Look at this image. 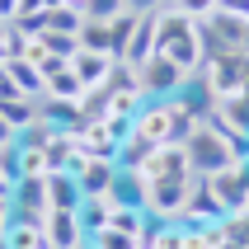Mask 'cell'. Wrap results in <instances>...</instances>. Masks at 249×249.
<instances>
[{"label": "cell", "mask_w": 249, "mask_h": 249, "mask_svg": "<svg viewBox=\"0 0 249 249\" xmlns=\"http://www.w3.org/2000/svg\"><path fill=\"white\" fill-rule=\"evenodd\" d=\"M183 80H188V75H183L169 56H160V52L141 66V89H146L151 99H174V94L183 89Z\"/></svg>", "instance_id": "obj_8"}, {"label": "cell", "mask_w": 249, "mask_h": 249, "mask_svg": "<svg viewBox=\"0 0 249 249\" xmlns=\"http://www.w3.org/2000/svg\"><path fill=\"white\" fill-rule=\"evenodd\" d=\"M89 249H137V235H127L118 226H104L99 235H89Z\"/></svg>", "instance_id": "obj_29"}, {"label": "cell", "mask_w": 249, "mask_h": 249, "mask_svg": "<svg viewBox=\"0 0 249 249\" xmlns=\"http://www.w3.org/2000/svg\"><path fill=\"white\" fill-rule=\"evenodd\" d=\"M0 24H5V19H0Z\"/></svg>", "instance_id": "obj_45"}, {"label": "cell", "mask_w": 249, "mask_h": 249, "mask_svg": "<svg viewBox=\"0 0 249 249\" xmlns=\"http://www.w3.org/2000/svg\"><path fill=\"white\" fill-rule=\"evenodd\" d=\"M0 249H14V245H10V231H0Z\"/></svg>", "instance_id": "obj_42"}, {"label": "cell", "mask_w": 249, "mask_h": 249, "mask_svg": "<svg viewBox=\"0 0 249 249\" xmlns=\"http://www.w3.org/2000/svg\"><path fill=\"white\" fill-rule=\"evenodd\" d=\"M183 146H188V169H193L197 179H207V174H221V169H235V165H240L231 137H221V132L207 127V123H197L193 132L183 137Z\"/></svg>", "instance_id": "obj_2"}, {"label": "cell", "mask_w": 249, "mask_h": 249, "mask_svg": "<svg viewBox=\"0 0 249 249\" xmlns=\"http://www.w3.org/2000/svg\"><path fill=\"white\" fill-rule=\"evenodd\" d=\"M221 231H226V245L249 249V212H235V216H226V221H221Z\"/></svg>", "instance_id": "obj_30"}, {"label": "cell", "mask_w": 249, "mask_h": 249, "mask_svg": "<svg viewBox=\"0 0 249 249\" xmlns=\"http://www.w3.org/2000/svg\"><path fill=\"white\" fill-rule=\"evenodd\" d=\"M0 118L14 127V137L24 132L28 123H38V99H0Z\"/></svg>", "instance_id": "obj_21"}, {"label": "cell", "mask_w": 249, "mask_h": 249, "mask_svg": "<svg viewBox=\"0 0 249 249\" xmlns=\"http://www.w3.org/2000/svg\"><path fill=\"white\" fill-rule=\"evenodd\" d=\"M85 193H80V179L71 169H52L47 174V207L52 212H80Z\"/></svg>", "instance_id": "obj_14"}, {"label": "cell", "mask_w": 249, "mask_h": 249, "mask_svg": "<svg viewBox=\"0 0 249 249\" xmlns=\"http://www.w3.org/2000/svg\"><path fill=\"white\" fill-rule=\"evenodd\" d=\"M113 61H118V56H104V52H75V61H71V71H75V75H80V85L85 89H104V85H108V71H113Z\"/></svg>", "instance_id": "obj_17"}, {"label": "cell", "mask_w": 249, "mask_h": 249, "mask_svg": "<svg viewBox=\"0 0 249 249\" xmlns=\"http://www.w3.org/2000/svg\"><path fill=\"white\" fill-rule=\"evenodd\" d=\"M19 10H24V0H0V19H5V24L19 19Z\"/></svg>", "instance_id": "obj_39"}, {"label": "cell", "mask_w": 249, "mask_h": 249, "mask_svg": "<svg viewBox=\"0 0 249 249\" xmlns=\"http://www.w3.org/2000/svg\"><path fill=\"white\" fill-rule=\"evenodd\" d=\"M19 169H24V179L28 174H47V155L42 151H19Z\"/></svg>", "instance_id": "obj_35"}, {"label": "cell", "mask_w": 249, "mask_h": 249, "mask_svg": "<svg viewBox=\"0 0 249 249\" xmlns=\"http://www.w3.org/2000/svg\"><path fill=\"white\" fill-rule=\"evenodd\" d=\"M108 221H113V202L108 197H85L80 202V226L89 231V235H99Z\"/></svg>", "instance_id": "obj_22"}, {"label": "cell", "mask_w": 249, "mask_h": 249, "mask_svg": "<svg viewBox=\"0 0 249 249\" xmlns=\"http://www.w3.org/2000/svg\"><path fill=\"white\" fill-rule=\"evenodd\" d=\"M42 231H47L52 249H85L89 245V231L80 226V212H47Z\"/></svg>", "instance_id": "obj_10"}, {"label": "cell", "mask_w": 249, "mask_h": 249, "mask_svg": "<svg viewBox=\"0 0 249 249\" xmlns=\"http://www.w3.org/2000/svg\"><path fill=\"white\" fill-rule=\"evenodd\" d=\"M47 174H52V169H71V174H75V169L85 165V155H80V146H75V132H56L52 141H47Z\"/></svg>", "instance_id": "obj_19"}, {"label": "cell", "mask_w": 249, "mask_h": 249, "mask_svg": "<svg viewBox=\"0 0 249 249\" xmlns=\"http://www.w3.org/2000/svg\"><path fill=\"white\" fill-rule=\"evenodd\" d=\"M38 118L52 123L56 132H80V127H85L80 104H71V99H38Z\"/></svg>", "instance_id": "obj_18"}, {"label": "cell", "mask_w": 249, "mask_h": 249, "mask_svg": "<svg viewBox=\"0 0 249 249\" xmlns=\"http://www.w3.org/2000/svg\"><path fill=\"white\" fill-rule=\"evenodd\" d=\"M151 151H155L151 141H141L137 132H132V137H127L123 146H118V165H123V169H141L146 160H151Z\"/></svg>", "instance_id": "obj_26"}, {"label": "cell", "mask_w": 249, "mask_h": 249, "mask_svg": "<svg viewBox=\"0 0 249 249\" xmlns=\"http://www.w3.org/2000/svg\"><path fill=\"white\" fill-rule=\"evenodd\" d=\"M226 14H240V19H249V0H216Z\"/></svg>", "instance_id": "obj_38"}, {"label": "cell", "mask_w": 249, "mask_h": 249, "mask_svg": "<svg viewBox=\"0 0 249 249\" xmlns=\"http://www.w3.org/2000/svg\"><path fill=\"white\" fill-rule=\"evenodd\" d=\"M14 221H19V216H14V197H10V193H0V231H10Z\"/></svg>", "instance_id": "obj_36"}, {"label": "cell", "mask_w": 249, "mask_h": 249, "mask_svg": "<svg viewBox=\"0 0 249 249\" xmlns=\"http://www.w3.org/2000/svg\"><path fill=\"white\" fill-rule=\"evenodd\" d=\"M165 5H169V0H165Z\"/></svg>", "instance_id": "obj_47"}, {"label": "cell", "mask_w": 249, "mask_h": 249, "mask_svg": "<svg viewBox=\"0 0 249 249\" xmlns=\"http://www.w3.org/2000/svg\"><path fill=\"white\" fill-rule=\"evenodd\" d=\"M85 94H89V89L80 85V75H75L71 66H61L56 75H47V94L42 99H71V104H80Z\"/></svg>", "instance_id": "obj_20"}, {"label": "cell", "mask_w": 249, "mask_h": 249, "mask_svg": "<svg viewBox=\"0 0 249 249\" xmlns=\"http://www.w3.org/2000/svg\"><path fill=\"white\" fill-rule=\"evenodd\" d=\"M75 146H80L85 160H118V132H113L108 123H85L80 132H75Z\"/></svg>", "instance_id": "obj_12"}, {"label": "cell", "mask_w": 249, "mask_h": 249, "mask_svg": "<svg viewBox=\"0 0 249 249\" xmlns=\"http://www.w3.org/2000/svg\"><path fill=\"white\" fill-rule=\"evenodd\" d=\"M80 47H85V52H104V56H113V33H108V24L85 19V28H80Z\"/></svg>", "instance_id": "obj_24"}, {"label": "cell", "mask_w": 249, "mask_h": 249, "mask_svg": "<svg viewBox=\"0 0 249 249\" xmlns=\"http://www.w3.org/2000/svg\"><path fill=\"white\" fill-rule=\"evenodd\" d=\"M137 123V137L151 141V146H169V141H183L179 123H174V104L169 99H146L141 104V113L132 118Z\"/></svg>", "instance_id": "obj_5"}, {"label": "cell", "mask_w": 249, "mask_h": 249, "mask_svg": "<svg viewBox=\"0 0 249 249\" xmlns=\"http://www.w3.org/2000/svg\"><path fill=\"white\" fill-rule=\"evenodd\" d=\"M240 52H245V56H249V28H245V42H240Z\"/></svg>", "instance_id": "obj_43"}, {"label": "cell", "mask_w": 249, "mask_h": 249, "mask_svg": "<svg viewBox=\"0 0 249 249\" xmlns=\"http://www.w3.org/2000/svg\"><path fill=\"white\" fill-rule=\"evenodd\" d=\"M155 47H160V10L151 14H137V33H132V42H127V52L118 56V61H127V66H146L155 56Z\"/></svg>", "instance_id": "obj_9"}, {"label": "cell", "mask_w": 249, "mask_h": 249, "mask_svg": "<svg viewBox=\"0 0 249 249\" xmlns=\"http://www.w3.org/2000/svg\"><path fill=\"white\" fill-rule=\"evenodd\" d=\"M85 249H89V245H85Z\"/></svg>", "instance_id": "obj_46"}, {"label": "cell", "mask_w": 249, "mask_h": 249, "mask_svg": "<svg viewBox=\"0 0 249 249\" xmlns=\"http://www.w3.org/2000/svg\"><path fill=\"white\" fill-rule=\"evenodd\" d=\"M108 33H113V56L127 52V42H132V33H137V14H118V19H108Z\"/></svg>", "instance_id": "obj_28"}, {"label": "cell", "mask_w": 249, "mask_h": 249, "mask_svg": "<svg viewBox=\"0 0 249 249\" xmlns=\"http://www.w3.org/2000/svg\"><path fill=\"white\" fill-rule=\"evenodd\" d=\"M14 216L19 221H33V226H42L47 221V174H28V179H19L14 183Z\"/></svg>", "instance_id": "obj_7"}, {"label": "cell", "mask_w": 249, "mask_h": 249, "mask_svg": "<svg viewBox=\"0 0 249 249\" xmlns=\"http://www.w3.org/2000/svg\"><path fill=\"white\" fill-rule=\"evenodd\" d=\"M174 104H179L188 118H197V123H202L207 113H216V94H212V85L202 80V75H188V80H183V89L174 94Z\"/></svg>", "instance_id": "obj_15"}, {"label": "cell", "mask_w": 249, "mask_h": 249, "mask_svg": "<svg viewBox=\"0 0 249 249\" xmlns=\"http://www.w3.org/2000/svg\"><path fill=\"white\" fill-rule=\"evenodd\" d=\"M202 188L212 193V202L226 212V216H235V212H249V183L240 179V169H221V174H207Z\"/></svg>", "instance_id": "obj_6"}, {"label": "cell", "mask_w": 249, "mask_h": 249, "mask_svg": "<svg viewBox=\"0 0 249 249\" xmlns=\"http://www.w3.org/2000/svg\"><path fill=\"white\" fill-rule=\"evenodd\" d=\"M0 61H10V47H5V24H0Z\"/></svg>", "instance_id": "obj_41"}, {"label": "cell", "mask_w": 249, "mask_h": 249, "mask_svg": "<svg viewBox=\"0 0 249 249\" xmlns=\"http://www.w3.org/2000/svg\"><path fill=\"white\" fill-rule=\"evenodd\" d=\"M108 226H118V231H127V235H141L146 212H137V207H113V221Z\"/></svg>", "instance_id": "obj_33"}, {"label": "cell", "mask_w": 249, "mask_h": 249, "mask_svg": "<svg viewBox=\"0 0 249 249\" xmlns=\"http://www.w3.org/2000/svg\"><path fill=\"white\" fill-rule=\"evenodd\" d=\"M52 137H56V127L38 118V123H28L24 132L14 137V146H19V151H47V141H52Z\"/></svg>", "instance_id": "obj_25"}, {"label": "cell", "mask_w": 249, "mask_h": 249, "mask_svg": "<svg viewBox=\"0 0 249 249\" xmlns=\"http://www.w3.org/2000/svg\"><path fill=\"white\" fill-rule=\"evenodd\" d=\"M108 94H132V89H141V71L137 66H127V61H113V71H108V85H104ZM146 94V89H141Z\"/></svg>", "instance_id": "obj_23"}, {"label": "cell", "mask_w": 249, "mask_h": 249, "mask_svg": "<svg viewBox=\"0 0 249 249\" xmlns=\"http://www.w3.org/2000/svg\"><path fill=\"white\" fill-rule=\"evenodd\" d=\"M155 249H188V226L165 221V226H160V235H155Z\"/></svg>", "instance_id": "obj_31"}, {"label": "cell", "mask_w": 249, "mask_h": 249, "mask_svg": "<svg viewBox=\"0 0 249 249\" xmlns=\"http://www.w3.org/2000/svg\"><path fill=\"white\" fill-rule=\"evenodd\" d=\"M38 42H42L52 56H61V61H75V52H80V38H75V33H52V28H47Z\"/></svg>", "instance_id": "obj_27"}, {"label": "cell", "mask_w": 249, "mask_h": 249, "mask_svg": "<svg viewBox=\"0 0 249 249\" xmlns=\"http://www.w3.org/2000/svg\"><path fill=\"white\" fill-rule=\"evenodd\" d=\"M169 10L188 14V19H197V24H207L212 14H216V0H169Z\"/></svg>", "instance_id": "obj_32"}, {"label": "cell", "mask_w": 249, "mask_h": 249, "mask_svg": "<svg viewBox=\"0 0 249 249\" xmlns=\"http://www.w3.org/2000/svg\"><path fill=\"white\" fill-rule=\"evenodd\" d=\"M141 174H146V183H151V179H169V174H193V169H188V146H183V141L155 146L151 160L141 165Z\"/></svg>", "instance_id": "obj_13"}, {"label": "cell", "mask_w": 249, "mask_h": 249, "mask_svg": "<svg viewBox=\"0 0 249 249\" xmlns=\"http://www.w3.org/2000/svg\"><path fill=\"white\" fill-rule=\"evenodd\" d=\"M108 202H113V207H137V212H146V202H151V183H146V174H141V169H123V165H118V179H113V188H108Z\"/></svg>", "instance_id": "obj_11"}, {"label": "cell", "mask_w": 249, "mask_h": 249, "mask_svg": "<svg viewBox=\"0 0 249 249\" xmlns=\"http://www.w3.org/2000/svg\"><path fill=\"white\" fill-rule=\"evenodd\" d=\"M155 52L169 56L183 75H197V71H202V61H207V38H202V24L165 5V10H160V47H155Z\"/></svg>", "instance_id": "obj_1"}, {"label": "cell", "mask_w": 249, "mask_h": 249, "mask_svg": "<svg viewBox=\"0 0 249 249\" xmlns=\"http://www.w3.org/2000/svg\"><path fill=\"white\" fill-rule=\"evenodd\" d=\"M127 14H151V10H165V0H123Z\"/></svg>", "instance_id": "obj_37"}, {"label": "cell", "mask_w": 249, "mask_h": 249, "mask_svg": "<svg viewBox=\"0 0 249 249\" xmlns=\"http://www.w3.org/2000/svg\"><path fill=\"white\" fill-rule=\"evenodd\" d=\"M5 146H14V127L0 118V151H5Z\"/></svg>", "instance_id": "obj_40"}, {"label": "cell", "mask_w": 249, "mask_h": 249, "mask_svg": "<svg viewBox=\"0 0 249 249\" xmlns=\"http://www.w3.org/2000/svg\"><path fill=\"white\" fill-rule=\"evenodd\" d=\"M197 75L212 85L216 104H221V99H235L240 89H245V80H249V56L240 52V47H216V52H207V61H202Z\"/></svg>", "instance_id": "obj_3"}, {"label": "cell", "mask_w": 249, "mask_h": 249, "mask_svg": "<svg viewBox=\"0 0 249 249\" xmlns=\"http://www.w3.org/2000/svg\"><path fill=\"white\" fill-rule=\"evenodd\" d=\"M66 5H75V10H85V5H89V0H66Z\"/></svg>", "instance_id": "obj_44"}, {"label": "cell", "mask_w": 249, "mask_h": 249, "mask_svg": "<svg viewBox=\"0 0 249 249\" xmlns=\"http://www.w3.org/2000/svg\"><path fill=\"white\" fill-rule=\"evenodd\" d=\"M197 188V174H169V179H151V202L146 212L160 216V221H179L183 207H188V197Z\"/></svg>", "instance_id": "obj_4"}, {"label": "cell", "mask_w": 249, "mask_h": 249, "mask_svg": "<svg viewBox=\"0 0 249 249\" xmlns=\"http://www.w3.org/2000/svg\"><path fill=\"white\" fill-rule=\"evenodd\" d=\"M75 179H80L85 197H108L113 179H118V160H85V165L75 169Z\"/></svg>", "instance_id": "obj_16"}, {"label": "cell", "mask_w": 249, "mask_h": 249, "mask_svg": "<svg viewBox=\"0 0 249 249\" xmlns=\"http://www.w3.org/2000/svg\"><path fill=\"white\" fill-rule=\"evenodd\" d=\"M123 10H127L123 0H89V5H85V19H99V24H108V19H118Z\"/></svg>", "instance_id": "obj_34"}]
</instances>
